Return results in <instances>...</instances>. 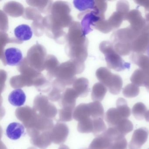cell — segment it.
Returning a JSON list of instances; mask_svg holds the SVG:
<instances>
[{"label": "cell", "instance_id": "obj_36", "mask_svg": "<svg viewBox=\"0 0 149 149\" xmlns=\"http://www.w3.org/2000/svg\"><path fill=\"white\" fill-rule=\"evenodd\" d=\"M58 149H70V148L67 146L63 144L60 146Z\"/></svg>", "mask_w": 149, "mask_h": 149}, {"label": "cell", "instance_id": "obj_30", "mask_svg": "<svg viewBox=\"0 0 149 149\" xmlns=\"http://www.w3.org/2000/svg\"><path fill=\"white\" fill-rule=\"evenodd\" d=\"M127 140L124 136H120L112 140L107 149H127Z\"/></svg>", "mask_w": 149, "mask_h": 149}, {"label": "cell", "instance_id": "obj_34", "mask_svg": "<svg viewBox=\"0 0 149 149\" xmlns=\"http://www.w3.org/2000/svg\"><path fill=\"white\" fill-rule=\"evenodd\" d=\"M145 87L146 88L147 91L149 92V70H147V77Z\"/></svg>", "mask_w": 149, "mask_h": 149}, {"label": "cell", "instance_id": "obj_6", "mask_svg": "<svg viewBox=\"0 0 149 149\" xmlns=\"http://www.w3.org/2000/svg\"><path fill=\"white\" fill-rule=\"evenodd\" d=\"M149 134L148 129L144 127L135 130L129 143V149H141L142 146L147 141Z\"/></svg>", "mask_w": 149, "mask_h": 149}, {"label": "cell", "instance_id": "obj_24", "mask_svg": "<svg viewBox=\"0 0 149 149\" xmlns=\"http://www.w3.org/2000/svg\"><path fill=\"white\" fill-rule=\"evenodd\" d=\"M116 108L121 113L123 118H128L130 116L131 113L130 109L128 106L126 100L123 97H120L117 100Z\"/></svg>", "mask_w": 149, "mask_h": 149}, {"label": "cell", "instance_id": "obj_37", "mask_svg": "<svg viewBox=\"0 0 149 149\" xmlns=\"http://www.w3.org/2000/svg\"><path fill=\"white\" fill-rule=\"evenodd\" d=\"M147 55H148V57L149 58V48H148V49H147Z\"/></svg>", "mask_w": 149, "mask_h": 149}, {"label": "cell", "instance_id": "obj_19", "mask_svg": "<svg viewBox=\"0 0 149 149\" xmlns=\"http://www.w3.org/2000/svg\"><path fill=\"white\" fill-rule=\"evenodd\" d=\"M147 77V70L139 69L134 71L130 77L132 84L139 87L145 86Z\"/></svg>", "mask_w": 149, "mask_h": 149}, {"label": "cell", "instance_id": "obj_25", "mask_svg": "<svg viewBox=\"0 0 149 149\" xmlns=\"http://www.w3.org/2000/svg\"><path fill=\"white\" fill-rule=\"evenodd\" d=\"M147 111V108L142 102H138L134 104L132 109V114L137 120H143Z\"/></svg>", "mask_w": 149, "mask_h": 149}, {"label": "cell", "instance_id": "obj_7", "mask_svg": "<svg viewBox=\"0 0 149 149\" xmlns=\"http://www.w3.org/2000/svg\"><path fill=\"white\" fill-rule=\"evenodd\" d=\"M125 20L128 21L130 24V26L139 33L141 32L146 23V20L143 18L140 12L136 9L130 11Z\"/></svg>", "mask_w": 149, "mask_h": 149}, {"label": "cell", "instance_id": "obj_12", "mask_svg": "<svg viewBox=\"0 0 149 149\" xmlns=\"http://www.w3.org/2000/svg\"><path fill=\"white\" fill-rule=\"evenodd\" d=\"M111 141V139L104 132L94 139L88 147L81 149H107Z\"/></svg>", "mask_w": 149, "mask_h": 149}, {"label": "cell", "instance_id": "obj_16", "mask_svg": "<svg viewBox=\"0 0 149 149\" xmlns=\"http://www.w3.org/2000/svg\"><path fill=\"white\" fill-rule=\"evenodd\" d=\"M26 95L21 89H16L13 91L8 96V101L13 106L20 107L25 104Z\"/></svg>", "mask_w": 149, "mask_h": 149}, {"label": "cell", "instance_id": "obj_31", "mask_svg": "<svg viewBox=\"0 0 149 149\" xmlns=\"http://www.w3.org/2000/svg\"><path fill=\"white\" fill-rule=\"evenodd\" d=\"M116 12L123 15L125 20V17L130 12V5L128 1H121L117 3Z\"/></svg>", "mask_w": 149, "mask_h": 149}, {"label": "cell", "instance_id": "obj_5", "mask_svg": "<svg viewBox=\"0 0 149 149\" xmlns=\"http://www.w3.org/2000/svg\"><path fill=\"white\" fill-rule=\"evenodd\" d=\"M69 132V129L66 124L57 123L50 131V139L52 142L56 144L63 143L67 140Z\"/></svg>", "mask_w": 149, "mask_h": 149}, {"label": "cell", "instance_id": "obj_8", "mask_svg": "<svg viewBox=\"0 0 149 149\" xmlns=\"http://www.w3.org/2000/svg\"><path fill=\"white\" fill-rule=\"evenodd\" d=\"M104 20L95 11H92L85 15L82 20L81 27L83 34L86 35L93 30L92 26H95L99 21Z\"/></svg>", "mask_w": 149, "mask_h": 149}, {"label": "cell", "instance_id": "obj_15", "mask_svg": "<svg viewBox=\"0 0 149 149\" xmlns=\"http://www.w3.org/2000/svg\"><path fill=\"white\" fill-rule=\"evenodd\" d=\"M104 117L109 127H116L122 119H124L118 110L114 108H111L107 111Z\"/></svg>", "mask_w": 149, "mask_h": 149}, {"label": "cell", "instance_id": "obj_40", "mask_svg": "<svg viewBox=\"0 0 149 149\" xmlns=\"http://www.w3.org/2000/svg\"></svg>", "mask_w": 149, "mask_h": 149}, {"label": "cell", "instance_id": "obj_39", "mask_svg": "<svg viewBox=\"0 0 149 149\" xmlns=\"http://www.w3.org/2000/svg\"></svg>", "mask_w": 149, "mask_h": 149}, {"label": "cell", "instance_id": "obj_28", "mask_svg": "<svg viewBox=\"0 0 149 149\" xmlns=\"http://www.w3.org/2000/svg\"><path fill=\"white\" fill-rule=\"evenodd\" d=\"M139 91L140 90L138 86L132 83L130 84L124 88L123 94L125 97L132 98L138 95Z\"/></svg>", "mask_w": 149, "mask_h": 149}, {"label": "cell", "instance_id": "obj_33", "mask_svg": "<svg viewBox=\"0 0 149 149\" xmlns=\"http://www.w3.org/2000/svg\"><path fill=\"white\" fill-rule=\"evenodd\" d=\"M140 33H143L149 36V22H146L145 26H144Z\"/></svg>", "mask_w": 149, "mask_h": 149}, {"label": "cell", "instance_id": "obj_9", "mask_svg": "<svg viewBox=\"0 0 149 149\" xmlns=\"http://www.w3.org/2000/svg\"><path fill=\"white\" fill-rule=\"evenodd\" d=\"M6 63L9 66L19 65L23 59L22 52L17 48H8L5 51Z\"/></svg>", "mask_w": 149, "mask_h": 149}, {"label": "cell", "instance_id": "obj_4", "mask_svg": "<svg viewBox=\"0 0 149 149\" xmlns=\"http://www.w3.org/2000/svg\"><path fill=\"white\" fill-rule=\"evenodd\" d=\"M33 109L42 116L52 119L57 115V109L44 96L37 97L34 102Z\"/></svg>", "mask_w": 149, "mask_h": 149}, {"label": "cell", "instance_id": "obj_20", "mask_svg": "<svg viewBox=\"0 0 149 149\" xmlns=\"http://www.w3.org/2000/svg\"><path fill=\"white\" fill-rule=\"evenodd\" d=\"M107 91V88L102 83H97L94 86L91 97L95 102H101L104 98Z\"/></svg>", "mask_w": 149, "mask_h": 149}, {"label": "cell", "instance_id": "obj_32", "mask_svg": "<svg viewBox=\"0 0 149 149\" xmlns=\"http://www.w3.org/2000/svg\"><path fill=\"white\" fill-rule=\"evenodd\" d=\"M137 5L143 7L145 11L146 20V22H149V0H141V1H135Z\"/></svg>", "mask_w": 149, "mask_h": 149}, {"label": "cell", "instance_id": "obj_2", "mask_svg": "<svg viewBox=\"0 0 149 149\" xmlns=\"http://www.w3.org/2000/svg\"><path fill=\"white\" fill-rule=\"evenodd\" d=\"M100 49L105 56V60L109 68L117 71H121L130 68V64L125 62L121 56L115 50L112 42L104 41L101 43Z\"/></svg>", "mask_w": 149, "mask_h": 149}, {"label": "cell", "instance_id": "obj_27", "mask_svg": "<svg viewBox=\"0 0 149 149\" xmlns=\"http://www.w3.org/2000/svg\"><path fill=\"white\" fill-rule=\"evenodd\" d=\"M107 130L103 118H99L93 119V130L92 133L95 136H98L102 135Z\"/></svg>", "mask_w": 149, "mask_h": 149}, {"label": "cell", "instance_id": "obj_11", "mask_svg": "<svg viewBox=\"0 0 149 149\" xmlns=\"http://www.w3.org/2000/svg\"><path fill=\"white\" fill-rule=\"evenodd\" d=\"M25 126L19 123H12L6 130L7 136L12 140H17L23 136L25 132Z\"/></svg>", "mask_w": 149, "mask_h": 149}, {"label": "cell", "instance_id": "obj_29", "mask_svg": "<svg viewBox=\"0 0 149 149\" xmlns=\"http://www.w3.org/2000/svg\"><path fill=\"white\" fill-rule=\"evenodd\" d=\"M74 109L72 108H62L59 110V121L63 122L71 121L73 118V112Z\"/></svg>", "mask_w": 149, "mask_h": 149}, {"label": "cell", "instance_id": "obj_10", "mask_svg": "<svg viewBox=\"0 0 149 149\" xmlns=\"http://www.w3.org/2000/svg\"><path fill=\"white\" fill-rule=\"evenodd\" d=\"M149 47V36L140 33L132 44V52L143 54L147 52Z\"/></svg>", "mask_w": 149, "mask_h": 149}, {"label": "cell", "instance_id": "obj_38", "mask_svg": "<svg viewBox=\"0 0 149 149\" xmlns=\"http://www.w3.org/2000/svg\"><path fill=\"white\" fill-rule=\"evenodd\" d=\"M28 149H37L35 147H29V148Z\"/></svg>", "mask_w": 149, "mask_h": 149}, {"label": "cell", "instance_id": "obj_26", "mask_svg": "<svg viewBox=\"0 0 149 149\" xmlns=\"http://www.w3.org/2000/svg\"><path fill=\"white\" fill-rule=\"evenodd\" d=\"M124 20H125L124 16L116 11L107 20V21L111 29L113 30L119 28Z\"/></svg>", "mask_w": 149, "mask_h": 149}, {"label": "cell", "instance_id": "obj_14", "mask_svg": "<svg viewBox=\"0 0 149 149\" xmlns=\"http://www.w3.org/2000/svg\"><path fill=\"white\" fill-rule=\"evenodd\" d=\"M35 112V111L29 106L19 107L15 111L17 118L23 123L24 126L31 120Z\"/></svg>", "mask_w": 149, "mask_h": 149}, {"label": "cell", "instance_id": "obj_18", "mask_svg": "<svg viewBox=\"0 0 149 149\" xmlns=\"http://www.w3.org/2000/svg\"><path fill=\"white\" fill-rule=\"evenodd\" d=\"M131 61L136 64L141 69L149 70V58L143 54L133 53L130 56Z\"/></svg>", "mask_w": 149, "mask_h": 149}, {"label": "cell", "instance_id": "obj_23", "mask_svg": "<svg viewBox=\"0 0 149 149\" xmlns=\"http://www.w3.org/2000/svg\"><path fill=\"white\" fill-rule=\"evenodd\" d=\"M75 7L80 11L95 10V1L91 0H76L73 1Z\"/></svg>", "mask_w": 149, "mask_h": 149}, {"label": "cell", "instance_id": "obj_22", "mask_svg": "<svg viewBox=\"0 0 149 149\" xmlns=\"http://www.w3.org/2000/svg\"><path fill=\"white\" fill-rule=\"evenodd\" d=\"M77 95L74 92H67L63 95L61 99V104L63 108H72L75 109L76 99Z\"/></svg>", "mask_w": 149, "mask_h": 149}, {"label": "cell", "instance_id": "obj_13", "mask_svg": "<svg viewBox=\"0 0 149 149\" xmlns=\"http://www.w3.org/2000/svg\"><path fill=\"white\" fill-rule=\"evenodd\" d=\"M50 132H42L35 137L31 138L30 142L33 145L40 149H46L52 143Z\"/></svg>", "mask_w": 149, "mask_h": 149}, {"label": "cell", "instance_id": "obj_3", "mask_svg": "<svg viewBox=\"0 0 149 149\" xmlns=\"http://www.w3.org/2000/svg\"><path fill=\"white\" fill-rule=\"evenodd\" d=\"M97 76L101 83L108 89L111 94L114 95L119 94L123 85V80L120 76L112 74L106 68L99 69Z\"/></svg>", "mask_w": 149, "mask_h": 149}, {"label": "cell", "instance_id": "obj_17", "mask_svg": "<svg viewBox=\"0 0 149 149\" xmlns=\"http://www.w3.org/2000/svg\"><path fill=\"white\" fill-rule=\"evenodd\" d=\"M14 33L16 38L22 41L30 40L33 35L31 27L26 24H22L17 26L15 29Z\"/></svg>", "mask_w": 149, "mask_h": 149}, {"label": "cell", "instance_id": "obj_35", "mask_svg": "<svg viewBox=\"0 0 149 149\" xmlns=\"http://www.w3.org/2000/svg\"><path fill=\"white\" fill-rule=\"evenodd\" d=\"M144 118L147 122H149V110L147 111L145 115Z\"/></svg>", "mask_w": 149, "mask_h": 149}, {"label": "cell", "instance_id": "obj_1", "mask_svg": "<svg viewBox=\"0 0 149 149\" xmlns=\"http://www.w3.org/2000/svg\"><path fill=\"white\" fill-rule=\"evenodd\" d=\"M140 33L130 26L118 29L114 32L111 38L115 50L122 56L130 54L132 52V42Z\"/></svg>", "mask_w": 149, "mask_h": 149}, {"label": "cell", "instance_id": "obj_21", "mask_svg": "<svg viewBox=\"0 0 149 149\" xmlns=\"http://www.w3.org/2000/svg\"><path fill=\"white\" fill-rule=\"evenodd\" d=\"M114 128L116 129L121 135L125 136L126 134L133 130V125L128 118H124L122 119Z\"/></svg>", "mask_w": 149, "mask_h": 149}]
</instances>
